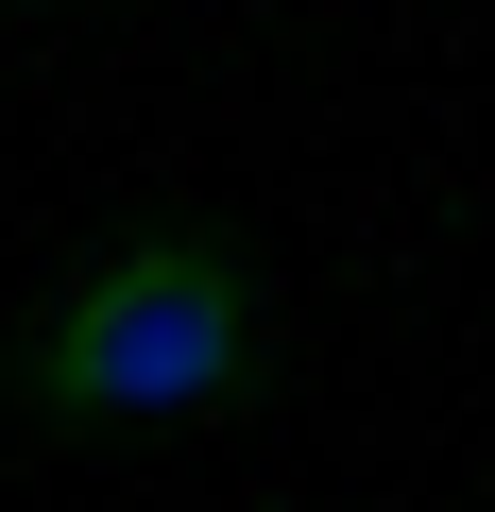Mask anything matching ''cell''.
<instances>
[{
  "label": "cell",
  "instance_id": "obj_2",
  "mask_svg": "<svg viewBox=\"0 0 495 512\" xmlns=\"http://www.w3.org/2000/svg\"><path fill=\"white\" fill-rule=\"evenodd\" d=\"M0 18H103V0H0Z\"/></svg>",
  "mask_w": 495,
  "mask_h": 512
},
{
  "label": "cell",
  "instance_id": "obj_1",
  "mask_svg": "<svg viewBox=\"0 0 495 512\" xmlns=\"http://www.w3.org/2000/svg\"><path fill=\"white\" fill-rule=\"evenodd\" d=\"M0 393L35 444H154V427H222L274 393V274L257 239L171 205L86 239L69 274L0 325Z\"/></svg>",
  "mask_w": 495,
  "mask_h": 512
}]
</instances>
